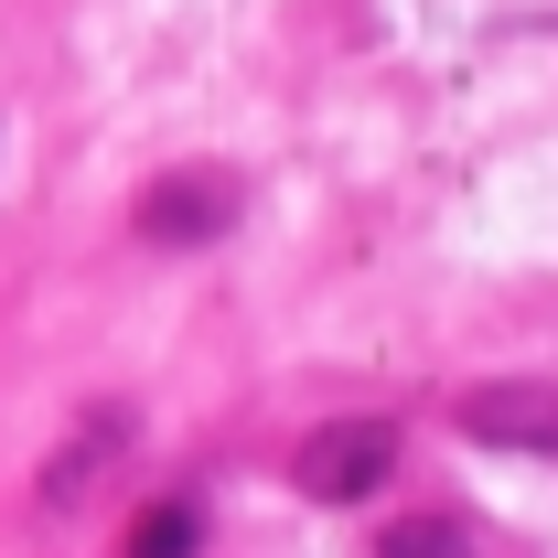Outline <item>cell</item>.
Here are the masks:
<instances>
[{
	"instance_id": "cell-6",
	"label": "cell",
	"mask_w": 558,
	"mask_h": 558,
	"mask_svg": "<svg viewBox=\"0 0 558 558\" xmlns=\"http://www.w3.org/2000/svg\"><path fill=\"white\" fill-rule=\"evenodd\" d=\"M376 558H473V537H462L451 515H398V526L376 537Z\"/></svg>"
},
{
	"instance_id": "cell-3",
	"label": "cell",
	"mask_w": 558,
	"mask_h": 558,
	"mask_svg": "<svg viewBox=\"0 0 558 558\" xmlns=\"http://www.w3.org/2000/svg\"><path fill=\"white\" fill-rule=\"evenodd\" d=\"M451 418H462L473 440H494V451H558V387H537V376L473 387V398H462Z\"/></svg>"
},
{
	"instance_id": "cell-2",
	"label": "cell",
	"mask_w": 558,
	"mask_h": 558,
	"mask_svg": "<svg viewBox=\"0 0 558 558\" xmlns=\"http://www.w3.org/2000/svg\"><path fill=\"white\" fill-rule=\"evenodd\" d=\"M387 473H398V418H323L290 462V484L312 505H365Z\"/></svg>"
},
{
	"instance_id": "cell-4",
	"label": "cell",
	"mask_w": 558,
	"mask_h": 558,
	"mask_svg": "<svg viewBox=\"0 0 558 558\" xmlns=\"http://www.w3.org/2000/svg\"><path fill=\"white\" fill-rule=\"evenodd\" d=\"M130 440H140V418L119 409V398H108V409H86V418H75V440L44 462V505H54V515H65V505H86V484H97Z\"/></svg>"
},
{
	"instance_id": "cell-1",
	"label": "cell",
	"mask_w": 558,
	"mask_h": 558,
	"mask_svg": "<svg viewBox=\"0 0 558 558\" xmlns=\"http://www.w3.org/2000/svg\"><path fill=\"white\" fill-rule=\"evenodd\" d=\"M236 215H247V183L236 172H161V183H140L130 205V236L140 247H215V236H236Z\"/></svg>"
},
{
	"instance_id": "cell-5",
	"label": "cell",
	"mask_w": 558,
	"mask_h": 558,
	"mask_svg": "<svg viewBox=\"0 0 558 558\" xmlns=\"http://www.w3.org/2000/svg\"><path fill=\"white\" fill-rule=\"evenodd\" d=\"M194 548H205V505H194V494H161L130 526V558H194Z\"/></svg>"
}]
</instances>
